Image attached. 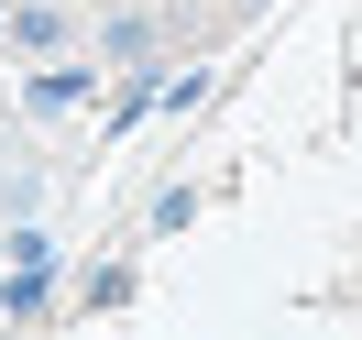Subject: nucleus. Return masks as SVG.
<instances>
[{"label": "nucleus", "instance_id": "obj_2", "mask_svg": "<svg viewBox=\"0 0 362 340\" xmlns=\"http://www.w3.org/2000/svg\"><path fill=\"white\" fill-rule=\"evenodd\" d=\"M0 33H11L23 55H66L77 45V11L66 0H0Z\"/></svg>", "mask_w": 362, "mask_h": 340}, {"label": "nucleus", "instance_id": "obj_3", "mask_svg": "<svg viewBox=\"0 0 362 340\" xmlns=\"http://www.w3.org/2000/svg\"><path fill=\"white\" fill-rule=\"evenodd\" d=\"M154 45H165V23H154V11H110V23H99V66H143Z\"/></svg>", "mask_w": 362, "mask_h": 340}, {"label": "nucleus", "instance_id": "obj_1", "mask_svg": "<svg viewBox=\"0 0 362 340\" xmlns=\"http://www.w3.org/2000/svg\"><path fill=\"white\" fill-rule=\"evenodd\" d=\"M88 99H99V66H88V55H55L45 77H23V110L33 121H66V110H88Z\"/></svg>", "mask_w": 362, "mask_h": 340}]
</instances>
